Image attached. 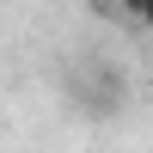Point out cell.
<instances>
[{
  "mask_svg": "<svg viewBox=\"0 0 153 153\" xmlns=\"http://www.w3.org/2000/svg\"><path fill=\"white\" fill-rule=\"evenodd\" d=\"M129 19L141 25V31H153V0H129Z\"/></svg>",
  "mask_w": 153,
  "mask_h": 153,
  "instance_id": "obj_1",
  "label": "cell"
}]
</instances>
